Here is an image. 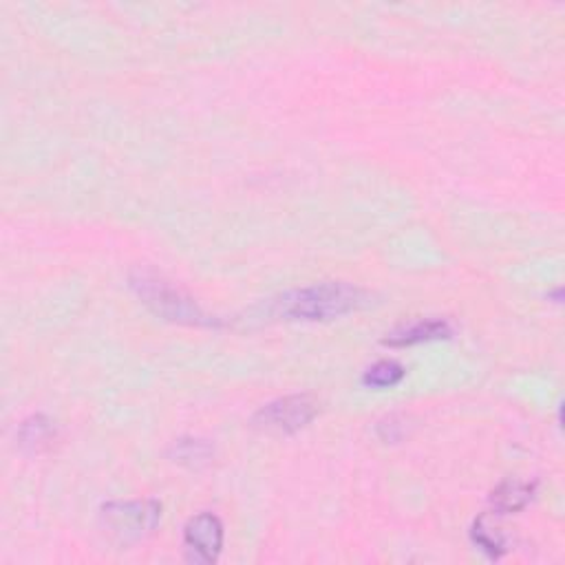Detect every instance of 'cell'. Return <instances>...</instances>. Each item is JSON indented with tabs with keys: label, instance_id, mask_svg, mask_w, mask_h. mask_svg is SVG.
<instances>
[{
	"label": "cell",
	"instance_id": "5",
	"mask_svg": "<svg viewBox=\"0 0 565 565\" xmlns=\"http://www.w3.org/2000/svg\"><path fill=\"white\" fill-rule=\"evenodd\" d=\"M184 543L190 561L194 563L217 561L224 548V526L219 517H215L212 513L192 517L184 528Z\"/></svg>",
	"mask_w": 565,
	"mask_h": 565
},
{
	"label": "cell",
	"instance_id": "10",
	"mask_svg": "<svg viewBox=\"0 0 565 565\" xmlns=\"http://www.w3.org/2000/svg\"><path fill=\"white\" fill-rule=\"evenodd\" d=\"M173 457H175V462L194 468V466L205 464L212 457V449L201 440H179L173 447Z\"/></svg>",
	"mask_w": 565,
	"mask_h": 565
},
{
	"label": "cell",
	"instance_id": "3",
	"mask_svg": "<svg viewBox=\"0 0 565 565\" xmlns=\"http://www.w3.org/2000/svg\"><path fill=\"white\" fill-rule=\"evenodd\" d=\"M318 415V402L307 395H286L278 398L265 406H261L254 415V427L265 434H278V436H290L301 429Z\"/></svg>",
	"mask_w": 565,
	"mask_h": 565
},
{
	"label": "cell",
	"instance_id": "2",
	"mask_svg": "<svg viewBox=\"0 0 565 565\" xmlns=\"http://www.w3.org/2000/svg\"><path fill=\"white\" fill-rule=\"evenodd\" d=\"M130 286L135 294L141 299V303L149 305L158 316L181 323V325H212L210 316L201 312V307L186 297L181 290L171 286L168 280L153 272H135L130 278Z\"/></svg>",
	"mask_w": 565,
	"mask_h": 565
},
{
	"label": "cell",
	"instance_id": "8",
	"mask_svg": "<svg viewBox=\"0 0 565 565\" xmlns=\"http://www.w3.org/2000/svg\"><path fill=\"white\" fill-rule=\"evenodd\" d=\"M51 438H53V427H51V422L47 417L34 415L27 422H23V427H21V444L23 447L38 451L40 447L49 444Z\"/></svg>",
	"mask_w": 565,
	"mask_h": 565
},
{
	"label": "cell",
	"instance_id": "9",
	"mask_svg": "<svg viewBox=\"0 0 565 565\" xmlns=\"http://www.w3.org/2000/svg\"><path fill=\"white\" fill-rule=\"evenodd\" d=\"M402 378H404L402 365H398L395 361H380L365 372L363 382L374 389H389L395 387Z\"/></svg>",
	"mask_w": 565,
	"mask_h": 565
},
{
	"label": "cell",
	"instance_id": "4",
	"mask_svg": "<svg viewBox=\"0 0 565 565\" xmlns=\"http://www.w3.org/2000/svg\"><path fill=\"white\" fill-rule=\"evenodd\" d=\"M162 517V506L147 502H115L102 508L104 528L120 541H137L151 535Z\"/></svg>",
	"mask_w": 565,
	"mask_h": 565
},
{
	"label": "cell",
	"instance_id": "6",
	"mask_svg": "<svg viewBox=\"0 0 565 565\" xmlns=\"http://www.w3.org/2000/svg\"><path fill=\"white\" fill-rule=\"evenodd\" d=\"M453 327L447 321L440 318H427V321H413L406 325H400L398 329H393L387 338L385 344L389 347H411V344H419V342H431V340H442V338H451Z\"/></svg>",
	"mask_w": 565,
	"mask_h": 565
},
{
	"label": "cell",
	"instance_id": "7",
	"mask_svg": "<svg viewBox=\"0 0 565 565\" xmlns=\"http://www.w3.org/2000/svg\"><path fill=\"white\" fill-rule=\"evenodd\" d=\"M537 484L519 481V479H506L498 488L492 490V506L500 513H517L522 511L535 494Z\"/></svg>",
	"mask_w": 565,
	"mask_h": 565
},
{
	"label": "cell",
	"instance_id": "1",
	"mask_svg": "<svg viewBox=\"0 0 565 565\" xmlns=\"http://www.w3.org/2000/svg\"><path fill=\"white\" fill-rule=\"evenodd\" d=\"M372 294L349 282H321V286L292 290L269 305V314L280 321H334L369 305Z\"/></svg>",
	"mask_w": 565,
	"mask_h": 565
}]
</instances>
